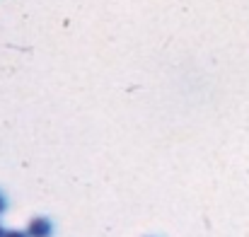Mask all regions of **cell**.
I'll list each match as a JSON object with an SVG mask.
<instances>
[{"label": "cell", "instance_id": "6da1fadb", "mask_svg": "<svg viewBox=\"0 0 249 237\" xmlns=\"http://www.w3.org/2000/svg\"><path fill=\"white\" fill-rule=\"evenodd\" d=\"M27 235L29 237H51L53 235V225H51L49 218L36 216V218L29 220V225H27Z\"/></svg>", "mask_w": 249, "mask_h": 237}, {"label": "cell", "instance_id": "7a4b0ae2", "mask_svg": "<svg viewBox=\"0 0 249 237\" xmlns=\"http://www.w3.org/2000/svg\"><path fill=\"white\" fill-rule=\"evenodd\" d=\"M5 237H29V235H27V233H22V230H7Z\"/></svg>", "mask_w": 249, "mask_h": 237}, {"label": "cell", "instance_id": "3957f363", "mask_svg": "<svg viewBox=\"0 0 249 237\" xmlns=\"http://www.w3.org/2000/svg\"><path fill=\"white\" fill-rule=\"evenodd\" d=\"M5 211V199H2V194H0V213Z\"/></svg>", "mask_w": 249, "mask_h": 237}, {"label": "cell", "instance_id": "277c9868", "mask_svg": "<svg viewBox=\"0 0 249 237\" xmlns=\"http://www.w3.org/2000/svg\"><path fill=\"white\" fill-rule=\"evenodd\" d=\"M0 237H5V230H2V228H0Z\"/></svg>", "mask_w": 249, "mask_h": 237}]
</instances>
